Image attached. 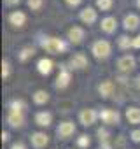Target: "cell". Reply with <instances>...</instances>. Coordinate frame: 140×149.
<instances>
[{
	"mask_svg": "<svg viewBox=\"0 0 140 149\" xmlns=\"http://www.w3.org/2000/svg\"><path fill=\"white\" fill-rule=\"evenodd\" d=\"M40 47L49 54H60L67 51V44L58 37H44L40 40Z\"/></svg>",
	"mask_w": 140,
	"mask_h": 149,
	"instance_id": "cell-1",
	"label": "cell"
},
{
	"mask_svg": "<svg viewBox=\"0 0 140 149\" xmlns=\"http://www.w3.org/2000/svg\"><path fill=\"white\" fill-rule=\"evenodd\" d=\"M110 53H112V46H110L109 40L98 39V40H95L93 46H91V54H93L95 58H98V60H105V58H109Z\"/></svg>",
	"mask_w": 140,
	"mask_h": 149,
	"instance_id": "cell-2",
	"label": "cell"
},
{
	"mask_svg": "<svg viewBox=\"0 0 140 149\" xmlns=\"http://www.w3.org/2000/svg\"><path fill=\"white\" fill-rule=\"evenodd\" d=\"M88 67V56L84 53H74L68 60V68L70 70H84Z\"/></svg>",
	"mask_w": 140,
	"mask_h": 149,
	"instance_id": "cell-3",
	"label": "cell"
},
{
	"mask_svg": "<svg viewBox=\"0 0 140 149\" xmlns=\"http://www.w3.org/2000/svg\"><path fill=\"white\" fill-rule=\"evenodd\" d=\"M100 118V112H96L95 109H82L79 112V123L82 126H91L96 123V119Z\"/></svg>",
	"mask_w": 140,
	"mask_h": 149,
	"instance_id": "cell-4",
	"label": "cell"
},
{
	"mask_svg": "<svg viewBox=\"0 0 140 149\" xmlns=\"http://www.w3.org/2000/svg\"><path fill=\"white\" fill-rule=\"evenodd\" d=\"M7 125L11 128H23L25 126V112L21 111H7Z\"/></svg>",
	"mask_w": 140,
	"mask_h": 149,
	"instance_id": "cell-5",
	"label": "cell"
},
{
	"mask_svg": "<svg viewBox=\"0 0 140 149\" xmlns=\"http://www.w3.org/2000/svg\"><path fill=\"white\" fill-rule=\"evenodd\" d=\"M135 65H137V60H135V56H131V54H124V56H121V58L117 60V70H119L121 74H130V72L135 68Z\"/></svg>",
	"mask_w": 140,
	"mask_h": 149,
	"instance_id": "cell-6",
	"label": "cell"
},
{
	"mask_svg": "<svg viewBox=\"0 0 140 149\" xmlns=\"http://www.w3.org/2000/svg\"><path fill=\"white\" fill-rule=\"evenodd\" d=\"M84 37H86V32H84V28H81V26H70L68 32H67V39L70 40V44H74V46L82 44Z\"/></svg>",
	"mask_w": 140,
	"mask_h": 149,
	"instance_id": "cell-7",
	"label": "cell"
},
{
	"mask_svg": "<svg viewBox=\"0 0 140 149\" xmlns=\"http://www.w3.org/2000/svg\"><path fill=\"white\" fill-rule=\"evenodd\" d=\"M70 79H72V74H70V68L67 65H61V70L58 74V77H56V83L54 86L58 90H65L68 84H70Z\"/></svg>",
	"mask_w": 140,
	"mask_h": 149,
	"instance_id": "cell-8",
	"label": "cell"
},
{
	"mask_svg": "<svg viewBox=\"0 0 140 149\" xmlns=\"http://www.w3.org/2000/svg\"><path fill=\"white\" fill-rule=\"evenodd\" d=\"M76 133V125L74 121H61L56 128V135L58 139H68V137H72Z\"/></svg>",
	"mask_w": 140,
	"mask_h": 149,
	"instance_id": "cell-9",
	"label": "cell"
},
{
	"mask_svg": "<svg viewBox=\"0 0 140 149\" xmlns=\"http://www.w3.org/2000/svg\"><path fill=\"white\" fill-rule=\"evenodd\" d=\"M100 119H102L105 125H119V121H121V114H119L116 109H102V112H100Z\"/></svg>",
	"mask_w": 140,
	"mask_h": 149,
	"instance_id": "cell-10",
	"label": "cell"
},
{
	"mask_svg": "<svg viewBox=\"0 0 140 149\" xmlns=\"http://www.w3.org/2000/svg\"><path fill=\"white\" fill-rule=\"evenodd\" d=\"M79 19L84 23V25H93L96 19H98V14L93 7H84L81 13H79Z\"/></svg>",
	"mask_w": 140,
	"mask_h": 149,
	"instance_id": "cell-11",
	"label": "cell"
},
{
	"mask_svg": "<svg viewBox=\"0 0 140 149\" xmlns=\"http://www.w3.org/2000/svg\"><path fill=\"white\" fill-rule=\"evenodd\" d=\"M138 26H140V18H138L137 14L130 13V14L124 16V19H123V28H124L126 32H133V30H137Z\"/></svg>",
	"mask_w": 140,
	"mask_h": 149,
	"instance_id": "cell-12",
	"label": "cell"
},
{
	"mask_svg": "<svg viewBox=\"0 0 140 149\" xmlns=\"http://www.w3.org/2000/svg\"><path fill=\"white\" fill-rule=\"evenodd\" d=\"M30 140H32V146L35 149H42V147H46L49 144V137L44 132H33L32 137H30Z\"/></svg>",
	"mask_w": 140,
	"mask_h": 149,
	"instance_id": "cell-13",
	"label": "cell"
},
{
	"mask_svg": "<svg viewBox=\"0 0 140 149\" xmlns=\"http://www.w3.org/2000/svg\"><path fill=\"white\" fill-rule=\"evenodd\" d=\"M9 23L14 26V28H23L25 23H26V14L23 11H12L9 14Z\"/></svg>",
	"mask_w": 140,
	"mask_h": 149,
	"instance_id": "cell-14",
	"label": "cell"
},
{
	"mask_svg": "<svg viewBox=\"0 0 140 149\" xmlns=\"http://www.w3.org/2000/svg\"><path fill=\"white\" fill-rule=\"evenodd\" d=\"M100 28H102V32H105V33H114L116 28H117V19H116L114 16H107V18H103V19L100 21Z\"/></svg>",
	"mask_w": 140,
	"mask_h": 149,
	"instance_id": "cell-15",
	"label": "cell"
},
{
	"mask_svg": "<svg viewBox=\"0 0 140 149\" xmlns=\"http://www.w3.org/2000/svg\"><path fill=\"white\" fill-rule=\"evenodd\" d=\"M53 67H54V63H53L51 58H40L37 61V70H39V74H42V76H49L53 72Z\"/></svg>",
	"mask_w": 140,
	"mask_h": 149,
	"instance_id": "cell-16",
	"label": "cell"
},
{
	"mask_svg": "<svg viewBox=\"0 0 140 149\" xmlns=\"http://www.w3.org/2000/svg\"><path fill=\"white\" fill-rule=\"evenodd\" d=\"M51 123H53V114H51V112H47V111H40V112L35 114V125L47 128V126H51Z\"/></svg>",
	"mask_w": 140,
	"mask_h": 149,
	"instance_id": "cell-17",
	"label": "cell"
},
{
	"mask_svg": "<svg viewBox=\"0 0 140 149\" xmlns=\"http://www.w3.org/2000/svg\"><path fill=\"white\" fill-rule=\"evenodd\" d=\"M98 93L103 97V98H110L114 95V83L112 81H102L98 84Z\"/></svg>",
	"mask_w": 140,
	"mask_h": 149,
	"instance_id": "cell-18",
	"label": "cell"
},
{
	"mask_svg": "<svg viewBox=\"0 0 140 149\" xmlns=\"http://www.w3.org/2000/svg\"><path fill=\"white\" fill-rule=\"evenodd\" d=\"M124 116L130 125H140V107H128Z\"/></svg>",
	"mask_w": 140,
	"mask_h": 149,
	"instance_id": "cell-19",
	"label": "cell"
},
{
	"mask_svg": "<svg viewBox=\"0 0 140 149\" xmlns=\"http://www.w3.org/2000/svg\"><path fill=\"white\" fill-rule=\"evenodd\" d=\"M32 98H33V102H35L37 105H44V104L49 102V93H47L46 90H37V91L32 95Z\"/></svg>",
	"mask_w": 140,
	"mask_h": 149,
	"instance_id": "cell-20",
	"label": "cell"
},
{
	"mask_svg": "<svg viewBox=\"0 0 140 149\" xmlns=\"http://www.w3.org/2000/svg\"><path fill=\"white\" fill-rule=\"evenodd\" d=\"M117 44H119L121 49H128V47H133V39L128 37V35H121L117 39Z\"/></svg>",
	"mask_w": 140,
	"mask_h": 149,
	"instance_id": "cell-21",
	"label": "cell"
},
{
	"mask_svg": "<svg viewBox=\"0 0 140 149\" xmlns=\"http://www.w3.org/2000/svg\"><path fill=\"white\" fill-rule=\"evenodd\" d=\"M35 54V49L32 47V46H26V47H23L21 51H19V60L21 61H26L28 58H32Z\"/></svg>",
	"mask_w": 140,
	"mask_h": 149,
	"instance_id": "cell-22",
	"label": "cell"
},
{
	"mask_svg": "<svg viewBox=\"0 0 140 149\" xmlns=\"http://www.w3.org/2000/svg\"><path fill=\"white\" fill-rule=\"evenodd\" d=\"M9 109L11 111H21V112H25L26 111V102H23V100H12L9 104Z\"/></svg>",
	"mask_w": 140,
	"mask_h": 149,
	"instance_id": "cell-23",
	"label": "cell"
},
{
	"mask_svg": "<svg viewBox=\"0 0 140 149\" xmlns=\"http://www.w3.org/2000/svg\"><path fill=\"white\" fill-rule=\"evenodd\" d=\"M114 4V0H96V7L100 11H109Z\"/></svg>",
	"mask_w": 140,
	"mask_h": 149,
	"instance_id": "cell-24",
	"label": "cell"
},
{
	"mask_svg": "<svg viewBox=\"0 0 140 149\" xmlns=\"http://www.w3.org/2000/svg\"><path fill=\"white\" fill-rule=\"evenodd\" d=\"M11 76V63L7 60H2V79H9Z\"/></svg>",
	"mask_w": 140,
	"mask_h": 149,
	"instance_id": "cell-25",
	"label": "cell"
},
{
	"mask_svg": "<svg viewBox=\"0 0 140 149\" xmlns=\"http://www.w3.org/2000/svg\"><path fill=\"white\" fill-rule=\"evenodd\" d=\"M26 4L32 11H40L44 6V0H26Z\"/></svg>",
	"mask_w": 140,
	"mask_h": 149,
	"instance_id": "cell-26",
	"label": "cell"
},
{
	"mask_svg": "<svg viewBox=\"0 0 140 149\" xmlns=\"http://www.w3.org/2000/svg\"><path fill=\"white\" fill-rule=\"evenodd\" d=\"M89 144H91V140H89L88 135H79V139H77V146H79V147L84 149V147H88Z\"/></svg>",
	"mask_w": 140,
	"mask_h": 149,
	"instance_id": "cell-27",
	"label": "cell"
},
{
	"mask_svg": "<svg viewBox=\"0 0 140 149\" xmlns=\"http://www.w3.org/2000/svg\"><path fill=\"white\" fill-rule=\"evenodd\" d=\"M107 135H109V133H107V130H102V128L98 130V137H100V142H102V144H103V142H107V139H109Z\"/></svg>",
	"mask_w": 140,
	"mask_h": 149,
	"instance_id": "cell-28",
	"label": "cell"
},
{
	"mask_svg": "<svg viewBox=\"0 0 140 149\" xmlns=\"http://www.w3.org/2000/svg\"><path fill=\"white\" fill-rule=\"evenodd\" d=\"M130 137H131V140H133V142H137V144H138V142H140V130H133V132L130 133Z\"/></svg>",
	"mask_w": 140,
	"mask_h": 149,
	"instance_id": "cell-29",
	"label": "cell"
},
{
	"mask_svg": "<svg viewBox=\"0 0 140 149\" xmlns=\"http://www.w3.org/2000/svg\"><path fill=\"white\" fill-rule=\"evenodd\" d=\"M65 2H67V6H70V7H77V6H81L82 0H65Z\"/></svg>",
	"mask_w": 140,
	"mask_h": 149,
	"instance_id": "cell-30",
	"label": "cell"
},
{
	"mask_svg": "<svg viewBox=\"0 0 140 149\" xmlns=\"http://www.w3.org/2000/svg\"><path fill=\"white\" fill-rule=\"evenodd\" d=\"M11 149H26V146L23 142H12L11 144Z\"/></svg>",
	"mask_w": 140,
	"mask_h": 149,
	"instance_id": "cell-31",
	"label": "cell"
},
{
	"mask_svg": "<svg viewBox=\"0 0 140 149\" xmlns=\"http://www.w3.org/2000/svg\"><path fill=\"white\" fill-rule=\"evenodd\" d=\"M133 47H135V49H140V33L133 39Z\"/></svg>",
	"mask_w": 140,
	"mask_h": 149,
	"instance_id": "cell-32",
	"label": "cell"
},
{
	"mask_svg": "<svg viewBox=\"0 0 140 149\" xmlns=\"http://www.w3.org/2000/svg\"><path fill=\"white\" fill-rule=\"evenodd\" d=\"M21 0H4V4L6 6H16V4H19Z\"/></svg>",
	"mask_w": 140,
	"mask_h": 149,
	"instance_id": "cell-33",
	"label": "cell"
},
{
	"mask_svg": "<svg viewBox=\"0 0 140 149\" xmlns=\"http://www.w3.org/2000/svg\"><path fill=\"white\" fill-rule=\"evenodd\" d=\"M9 140V132H2V142H7Z\"/></svg>",
	"mask_w": 140,
	"mask_h": 149,
	"instance_id": "cell-34",
	"label": "cell"
},
{
	"mask_svg": "<svg viewBox=\"0 0 140 149\" xmlns=\"http://www.w3.org/2000/svg\"><path fill=\"white\" fill-rule=\"evenodd\" d=\"M137 88H138V90H140V76H138V77H137Z\"/></svg>",
	"mask_w": 140,
	"mask_h": 149,
	"instance_id": "cell-35",
	"label": "cell"
},
{
	"mask_svg": "<svg viewBox=\"0 0 140 149\" xmlns=\"http://www.w3.org/2000/svg\"><path fill=\"white\" fill-rule=\"evenodd\" d=\"M137 7H138V9H140V0H137Z\"/></svg>",
	"mask_w": 140,
	"mask_h": 149,
	"instance_id": "cell-36",
	"label": "cell"
}]
</instances>
